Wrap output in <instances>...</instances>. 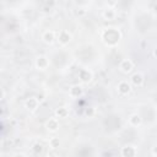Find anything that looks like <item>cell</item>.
Wrapping results in <instances>:
<instances>
[{
	"label": "cell",
	"mask_w": 157,
	"mask_h": 157,
	"mask_svg": "<svg viewBox=\"0 0 157 157\" xmlns=\"http://www.w3.org/2000/svg\"><path fill=\"white\" fill-rule=\"evenodd\" d=\"M120 70L123 71V72H130L131 70H133V63H131V60H129V59H124L122 63H120Z\"/></svg>",
	"instance_id": "1"
},
{
	"label": "cell",
	"mask_w": 157,
	"mask_h": 157,
	"mask_svg": "<svg viewBox=\"0 0 157 157\" xmlns=\"http://www.w3.org/2000/svg\"><path fill=\"white\" fill-rule=\"evenodd\" d=\"M58 41L60 42L61 44H66V43H69L70 42V39H71V36H70V33L68 32V31H61V32L59 33V36H58Z\"/></svg>",
	"instance_id": "2"
},
{
	"label": "cell",
	"mask_w": 157,
	"mask_h": 157,
	"mask_svg": "<svg viewBox=\"0 0 157 157\" xmlns=\"http://www.w3.org/2000/svg\"><path fill=\"white\" fill-rule=\"evenodd\" d=\"M130 90H131V86L129 85L127 81L119 82V85H118V91L122 93V95H127V93L130 92Z\"/></svg>",
	"instance_id": "3"
},
{
	"label": "cell",
	"mask_w": 157,
	"mask_h": 157,
	"mask_svg": "<svg viewBox=\"0 0 157 157\" xmlns=\"http://www.w3.org/2000/svg\"><path fill=\"white\" fill-rule=\"evenodd\" d=\"M135 153H136V150H135L133 146H125V147L122 149V156L123 157H134Z\"/></svg>",
	"instance_id": "4"
},
{
	"label": "cell",
	"mask_w": 157,
	"mask_h": 157,
	"mask_svg": "<svg viewBox=\"0 0 157 157\" xmlns=\"http://www.w3.org/2000/svg\"><path fill=\"white\" fill-rule=\"evenodd\" d=\"M36 65L38 69L41 70H44L47 66H48V60L46 57H38L37 58V61H36Z\"/></svg>",
	"instance_id": "5"
},
{
	"label": "cell",
	"mask_w": 157,
	"mask_h": 157,
	"mask_svg": "<svg viewBox=\"0 0 157 157\" xmlns=\"http://www.w3.org/2000/svg\"><path fill=\"white\" fill-rule=\"evenodd\" d=\"M47 128H48V130H50V131H57L58 128H59V123H58V120L54 119V118L49 119V120L47 122Z\"/></svg>",
	"instance_id": "6"
},
{
	"label": "cell",
	"mask_w": 157,
	"mask_h": 157,
	"mask_svg": "<svg viewBox=\"0 0 157 157\" xmlns=\"http://www.w3.org/2000/svg\"><path fill=\"white\" fill-rule=\"evenodd\" d=\"M131 82L134 83L135 86H141L142 82H144V77L141 74H139V72H136V74H134L131 76Z\"/></svg>",
	"instance_id": "7"
},
{
	"label": "cell",
	"mask_w": 157,
	"mask_h": 157,
	"mask_svg": "<svg viewBox=\"0 0 157 157\" xmlns=\"http://www.w3.org/2000/svg\"><path fill=\"white\" fill-rule=\"evenodd\" d=\"M37 106H38V101L36 100V98H28L27 101H26V107L28 108V109H36L37 108Z\"/></svg>",
	"instance_id": "8"
},
{
	"label": "cell",
	"mask_w": 157,
	"mask_h": 157,
	"mask_svg": "<svg viewBox=\"0 0 157 157\" xmlns=\"http://www.w3.org/2000/svg\"><path fill=\"white\" fill-rule=\"evenodd\" d=\"M129 123L133 125V127H138V125L141 124V118L138 116V114H134L129 118Z\"/></svg>",
	"instance_id": "9"
},
{
	"label": "cell",
	"mask_w": 157,
	"mask_h": 157,
	"mask_svg": "<svg viewBox=\"0 0 157 157\" xmlns=\"http://www.w3.org/2000/svg\"><path fill=\"white\" fill-rule=\"evenodd\" d=\"M43 39L46 43H52L54 41V32L53 31H47V32L43 35Z\"/></svg>",
	"instance_id": "10"
},
{
	"label": "cell",
	"mask_w": 157,
	"mask_h": 157,
	"mask_svg": "<svg viewBox=\"0 0 157 157\" xmlns=\"http://www.w3.org/2000/svg\"><path fill=\"white\" fill-rule=\"evenodd\" d=\"M114 16H116V13H114V10H113V9H107V10H104L103 17L106 18V20H113Z\"/></svg>",
	"instance_id": "11"
},
{
	"label": "cell",
	"mask_w": 157,
	"mask_h": 157,
	"mask_svg": "<svg viewBox=\"0 0 157 157\" xmlns=\"http://www.w3.org/2000/svg\"><path fill=\"white\" fill-rule=\"evenodd\" d=\"M81 93H82L81 86H74V87H71V90H70V95L72 97H79Z\"/></svg>",
	"instance_id": "12"
},
{
	"label": "cell",
	"mask_w": 157,
	"mask_h": 157,
	"mask_svg": "<svg viewBox=\"0 0 157 157\" xmlns=\"http://www.w3.org/2000/svg\"><path fill=\"white\" fill-rule=\"evenodd\" d=\"M80 77H81V80H82V81L87 82V81H90V80H91V74H90L88 71H86V70H82V71L80 72Z\"/></svg>",
	"instance_id": "13"
},
{
	"label": "cell",
	"mask_w": 157,
	"mask_h": 157,
	"mask_svg": "<svg viewBox=\"0 0 157 157\" xmlns=\"http://www.w3.org/2000/svg\"><path fill=\"white\" fill-rule=\"evenodd\" d=\"M57 116L59 118H64L68 116V111L65 108H59V109H57Z\"/></svg>",
	"instance_id": "14"
},
{
	"label": "cell",
	"mask_w": 157,
	"mask_h": 157,
	"mask_svg": "<svg viewBox=\"0 0 157 157\" xmlns=\"http://www.w3.org/2000/svg\"><path fill=\"white\" fill-rule=\"evenodd\" d=\"M59 144H60V141H59V139H57V138L50 139V141H49L50 147H53V149H57V147H59Z\"/></svg>",
	"instance_id": "15"
},
{
	"label": "cell",
	"mask_w": 157,
	"mask_h": 157,
	"mask_svg": "<svg viewBox=\"0 0 157 157\" xmlns=\"http://www.w3.org/2000/svg\"><path fill=\"white\" fill-rule=\"evenodd\" d=\"M33 151H35L36 153L42 152V145H41V144H36V145L33 146Z\"/></svg>",
	"instance_id": "16"
},
{
	"label": "cell",
	"mask_w": 157,
	"mask_h": 157,
	"mask_svg": "<svg viewBox=\"0 0 157 157\" xmlns=\"http://www.w3.org/2000/svg\"><path fill=\"white\" fill-rule=\"evenodd\" d=\"M152 152H153V155H155V156H157V145H156L155 147L152 149Z\"/></svg>",
	"instance_id": "17"
},
{
	"label": "cell",
	"mask_w": 157,
	"mask_h": 157,
	"mask_svg": "<svg viewBox=\"0 0 157 157\" xmlns=\"http://www.w3.org/2000/svg\"><path fill=\"white\" fill-rule=\"evenodd\" d=\"M153 55L157 58V47H156V48H155V50H153Z\"/></svg>",
	"instance_id": "18"
},
{
	"label": "cell",
	"mask_w": 157,
	"mask_h": 157,
	"mask_svg": "<svg viewBox=\"0 0 157 157\" xmlns=\"http://www.w3.org/2000/svg\"><path fill=\"white\" fill-rule=\"evenodd\" d=\"M15 157H24V155H22V153H17Z\"/></svg>",
	"instance_id": "19"
},
{
	"label": "cell",
	"mask_w": 157,
	"mask_h": 157,
	"mask_svg": "<svg viewBox=\"0 0 157 157\" xmlns=\"http://www.w3.org/2000/svg\"><path fill=\"white\" fill-rule=\"evenodd\" d=\"M155 10H156V11H157V5H155Z\"/></svg>",
	"instance_id": "20"
},
{
	"label": "cell",
	"mask_w": 157,
	"mask_h": 157,
	"mask_svg": "<svg viewBox=\"0 0 157 157\" xmlns=\"http://www.w3.org/2000/svg\"><path fill=\"white\" fill-rule=\"evenodd\" d=\"M49 157H57V156H54V155H52V156H49Z\"/></svg>",
	"instance_id": "21"
},
{
	"label": "cell",
	"mask_w": 157,
	"mask_h": 157,
	"mask_svg": "<svg viewBox=\"0 0 157 157\" xmlns=\"http://www.w3.org/2000/svg\"><path fill=\"white\" fill-rule=\"evenodd\" d=\"M153 157H157V156H153Z\"/></svg>",
	"instance_id": "22"
}]
</instances>
